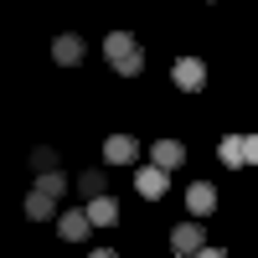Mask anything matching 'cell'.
Listing matches in <instances>:
<instances>
[{"label":"cell","instance_id":"1","mask_svg":"<svg viewBox=\"0 0 258 258\" xmlns=\"http://www.w3.org/2000/svg\"><path fill=\"white\" fill-rule=\"evenodd\" d=\"M103 52H109V62H114L119 78H135V73L145 68V57H140V47H135V36H129V31H114L109 41H103Z\"/></svg>","mask_w":258,"mask_h":258},{"label":"cell","instance_id":"2","mask_svg":"<svg viewBox=\"0 0 258 258\" xmlns=\"http://www.w3.org/2000/svg\"><path fill=\"white\" fill-rule=\"evenodd\" d=\"M170 248H176V258H197L207 248V227L202 222H176L170 227Z\"/></svg>","mask_w":258,"mask_h":258},{"label":"cell","instance_id":"3","mask_svg":"<svg viewBox=\"0 0 258 258\" xmlns=\"http://www.w3.org/2000/svg\"><path fill=\"white\" fill-rule=\"evenodd\" d=\"M170 78H176V88H186V93H197L202 83H207V62H202V57H181L176 68H170Z\"/></svg>","mask_w":258,"mask_h":258},{"label":"cell","instance_id":"4","mask_svg":"<svg viewBox=\"0 0 258 258\" xmlns=\"http://www.w3.org/2000/svg\"><path fill=\"white\" fill-rule=\"evenodd\" d=\"M186 207H191V217H212V212H217V191H212V181L186 186Z\"/></svg>","mask_w":258,"mask_h":258},{"label":"cell","instance_id":"5","mask_svg":"<svg viewBox=\"0 0 258 258\" xmlns=\"http://www.w3.org/2000/svg\"><path fill=\"white\" fill-rule=\"evenodd\" d=\"M165 186H170V170H160V165H150V170H140V176H135V191H140L145 202L165 197Z\"/></svg>","mask_w":258,"mask_h":258},{"label":"cell","instance_id":"6","mask_svg":"<svg viewBox=\"0 0 258 258\" xmlns=\"http://www.w3.org/2000/svg\"><path fill=\"white\" fill-rule=\"evenodd\" d=\"M57 227H62V243H83L88 227H93V217H88V207H83V212H62Z\"/></svg>","mask_w":258,"mask_h":258},{"label":"cell","instance_id":"7","mask_svg":"<svg viewBox=\"0 0 258 258\" xmlns=\"http://www.w3.org/2000/svg\"><path fill=\"white\" fill-rule=\"evenodd\" d=\"M83 52H88V47H83V36H73V31L52 41V57L62 62V68H78V62H83Z\"/></svg>","mask_w":258,"mask_h":258},{"label":"cell","instance_id":"8","mask_svg":"<svg viewBox=\"0 0 258 258\" xmlns=\"http://www.w3.org/2000/svg\"><path fill=\"white\" fill-rule=\"evenodd\" d=\"M150 155H155L160 170H176V165L186 160V145H181V140H155V150H150Z\"/></svg>","mask_w":258,"mask_h":258},{"label":"cell","instance_id":"9","mask_svg":"<svg viewBox=\"0 0 258 258\" xmlns=\"http://www.w3.org/2000/svg\"><path fill=\"white\" fill-rule=\"evenodd\" d=\"M103 155H109L114 165H129L140 155V140H129V135H109V145H103Z\"/></svg>","mask_w":258,"mask_h":258},{"label":"cell","instance_id":"10","mask_svg":"<svg viewBox=\"0 0 258 258\" xmlns=\"http://www.w3.org/2000/svg\"><path fill=\"white\" fill-rule=\"evenodd\" d=\"M88 217H93V227H114L119 222V202L114 197H93L88 202Z\"/></svg>","mask_w":258,"mask_h":258},{"label":"cell","instance_id":"11","mask_svg":"<svg viewBox=\"0 0 258 258\" xmlns=\"http://www.w3.org/2000/svg\"><path fill=\"white\" fill-rule=\"evenodd\" d=\"M217 160H222L227 170H238V165H248V155H243V135H227V140L217 145Z\"/></svg>","mask_w":258,"mask_h":258},{"label":"cell","instance_id":"12","mask_svg":"<svg viewBox=\"0 0 258 258\" xmlns=\"http://www.w3.org/2000/svg\"><path fill=\"white\" fill-rule=\"evenodd\" d=\"M26 217H36V222H41V217H57V197H47V191L31 186V197H26Z\"/></svg>","mask_w":258,"mask_h":258},{"label":"cell","instance_id":"13","mask_svg":"<svg viewBox=\"0 0 258 258\" xmlns=\"http://www.w3.org/2000/svg\"><path fill=\"white\" fill-rule=\"evenodd\" d=\"M36 191H47V197H62V191H68V176H62V170H41V176H36Z\"/></svg>","mask_w":258,"mask_h":258},{"label":"cell","instance_id":"14","mask_svg":"<svg viewBox=\"0 0 258 258\" xmlns=\"http://www.w3.org/2000/svg\"><path fill=\"white\" fill-rule=\"evenodd\" d=\"M78 191H83V197H109V191H103V176H98V170H83V176H78Z\"/></svg>","mask_w":258,"mask_h":258},{"label":"cell","instance_id":"15","mask_svg":"<svg viewBox=\"0 0 258 258\" xmlns=\"http://www.w3.org/2000/svg\"><path fill=\"white\" fill-rule=\"evenodd\" d=\"M31 165H36V170H52V150L36 145V150H31Z\"/></svg>","mask_w":258,"mask_h":258},{"label":"cell","instance_id":"16","mask_svg":"<svg viewBox=\"0 0 258 258\" xmlns=\"http://www.w3.org/2000/svg\"><path fill=\"white\" fill-rule=\"evenodd\" d=\"M243 155H248V165H258V135H243Z\"/></svg>","mask_w":258,"mask_h":258},{"label":"cell","instance_id":"17","mask_svg":"<svg viewBox=\"0 0 258 258\" xmlns=\"http://www.w3.org/2000/svg\"><path fill=\"white\" fill-rule=\"evenodd\" d=\"M197 258H227V253H222V248H202Z\"/></svg>","mask_w":258,"mask_h":258},{"label":"cell","instance_id":"18","mask_svg":"<svg viewBox=\"0 0 258 258\" xmlns=\"http://www.w3.org/2000/svg\"><path fill=\"white\" fill-rule=\"evenodd\" d=\"M88 258H119V253H114V248H98V253H88Z\"/></svg>","mask_w":258,"mask_h":258}]
</instances>
